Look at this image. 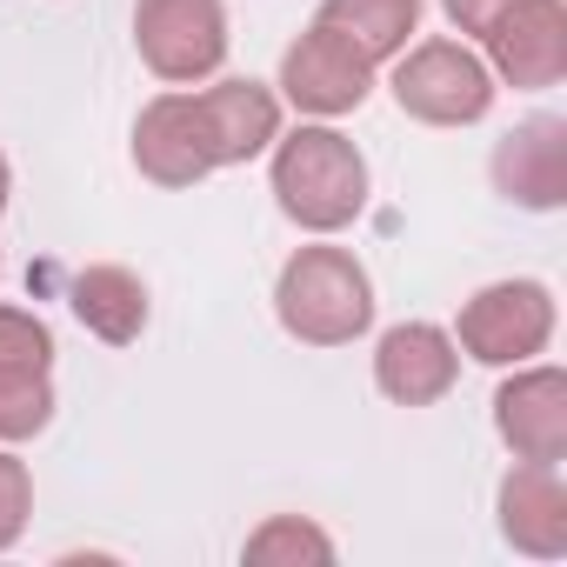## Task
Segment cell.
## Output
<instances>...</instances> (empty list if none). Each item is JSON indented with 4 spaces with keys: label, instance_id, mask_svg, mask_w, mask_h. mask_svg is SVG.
<instances>
[{
    "label": "cell",
    "instance_id": "cell-15",
    "mask_svg": "<svg viewBox=\"0 0 567 567\" xmlns=\"http://www.w3.org/2000/svg\"><path fill=\"white\" fill-rule=\"evenodd\" d=\"M321 28L348 34L368 61H394L408 48V34L421 28V0H328Z\"/></svg>",
    "mask_w": 567,
    "mask_h": 567
},
{
    "label": "cell",
    "instance_id": "cell-21",
    "mask_svg": "<svg viewBox=\"0 0 567 567\" xmlns=\"http://www.w3.org/2000/svg\"><path fill=\"white\" fill-rule=\"evenodd\" d=\"M8 187H14V174H8V161H0V207H8Z\"/></svg>",
    "mask_w": 567,
    "mask_h": 567
},
{
    "label": "cell",
    "instance_id": "cell-12",
    "mask_svg": "<svg viewBox=\"0 0 567 567\" xmlns=\"http://www.w3.org/2000/svg\"><path fill=\"white\" fill-rule=\"evenodd\" d=\"M501 540L527 560H560L567 554V487L554 467L520 461L501 481Z\"/></svg>",
    "mask_w": 567,
    "mask_h": 567
},
{
    "label": "cell",
    "instance_id": "cell-20",
    "mask_svg": "<svg viewBox=\"0 0 567 567\" xmlns=\"http://www.w3.org/2000/svg\"><path fill=\"white\" fill-rule=\"evenodd\" d=\"M441 8H447V21H454L461 34H487V21L507 14L514 0H441Z\"/></svg>",
    "mask_w": 567,
    "mask_h": 567
},
{
    "label": "cell",
    "instance_id": "cell-4",
    "mask_svg": "<svg viewBox=\"0 0 567 567\" xmlns=\"http://www.w3.org/2000/svg\"><path fill=\"white\" fill-rule=\"evenodd\" d=\"M454 341L481 368H520L554 341V295L540 280H494V288H481L461 308Z\"/></svg>",
    "mask_w": 567,
    "mask_h": 567
},
{
    "label": "cell",
    "instance_id": "cell-18",
    "mask_svg": "<svg viewBox=\"0 0 567 567\" xmlns=\"http://www.w3.org/2000/svg\"><path fill=\"white\" fill-rule=\"evenodd\" d=\"M54 368V334L41 315L0 308V374H48Z\"/></svg>",
    "mask_w": 567,
    "mask_h": 567
},
{
    "label": "cell",
    "instance_id": "cell-6",
    "mask_svg": "<svg viewBox=\"0 0 567 567\" xmlns=\"http://www.w3.org/2000/svg\"><path fill=\"white\" fill-rule=\"evenodd\" d=\"M134 167L154 187H194L220 167V141L214 121L200 107V94H161L141 107L134 121Z\"/></svg>",
    "mask_w": 567,
    "mask_h": 567
},
{
    "label": "cell",
    "instance_id": "cell-1",
    "mask_svg": "<svg viewBox=\"0 0 567 567\" xmlns=\"http://www.w3.org/2000/svg\"><path fill=\"white\" fill-rule=\"evenodd\" d=\"M274 315L301 348H348L374 328V280L348 247H301L274 280Z\"/></svg>",
    "mask_w": 567,
    "mask_h": 567
},
{
    "label": "cell",
    "instance_id": "cell-10",
    "mask_svg": "<svg viewBox=\"0 0 567 567\" xmlns=\"http://www.w3.org/2000/svg\"><path fill=\"white\" fill-rule=\"evenodd\" d=\"M494 427L514 447V461L560 467L567 454V374L560 368H527L494 394Z\"/></svg>",
    "mask_w": 567,
    "mask_h": 567
},
{
    "label": "cell",
    "instance_id": "cell-13",
    "mask_svg": "<svg viewBox=\"0 0 567 567\" xmlns=\"http://www.w3.org/2000/svg\"><path fill=\"white\" fill-rule=\"evenodd\" d=\"M68 308H74V321H81L87 334H101L107 348H127V341H141V328H147V288H141V274H134V267H114V260L74 274Z\"/></svg>",
    "mask_w": 567,
    "mask_h": 567
},
{
    "label": "cell",
    "instance_id": "cell-16",
    "mask_svg": "<svg viewBox=\"0 0 567 567\" xmlns=\"http://www.w3.org/2000/svg\"><path fill=\"white\" fill-rule=\"evenodd\" d=\"M247 560H254V567H301V560L328 567V560H334V540H328L315 520H301V514H274L267 527L247 534Z\"/></svg>",
    "mask_w": 567,
    "mask_h": 567
},
{
    "label": "cell",
    "instance_id": "cell-7",
    "mask_svg": "<svg viewBox=\"0 0 567 567\" xmlns=\"http://www.w3.org/2000/svg\"><path fill=\"white\" fill-rule=\"evenodd\" d=\"M368 87H374V61L348 34H334L321 21L280 54V94H288L301 114H321V121L354 114L368 101Z\"/></svg>",
    "mask_w": 567,
    "mask_h": 567
},
{
    "label": "cell",
    "instance_id": "cell-8",
    "mask_svg": "<svg viewBox=\"0 0 567 567\" xmlns=\"http://www.w3.org/2000/svg\"><path fill=\"white\" fill-rule=\"evenodd\" d=\"M487 74H501L507 87H554L567 74V8L560 0H514L507 14L487 21Z\"/></svg>",
    "mask_w": 567,
    "mask_h": 567
},
{
    "label": "cell",
    "instance_id": "cell-2",
    "mask_svg": "<svg viewBox=\"0 0 567 567\" xmlns=\"http://www.w3.org/2000/svg\"><path fill=\"white\" fill-rule=\"evenodd\" d=\"M274 200L295 227L334 234L368 207V161L334 127H295L274 147Z\"/></svg>",
    "mask_w": 567,
    "mask_h": 567
},
{
    "label": "cell",
    "instance_id": "cell-5",
    "mask_svg": "<svg viewBox=\"0 0 567 567\" xmlns=\"http://www.w3.org/2000/svg\"><path fill=\"white\" fill-rule=\"evenodd\" d=\"M134 48L174 87L207 81L227 61V14H220V0H141L134 8Z\"/></svg>",
    "mask_w": 567,
    "mask_h": 567
},
{
    "label": "cell",
    "instance_id": "cell-19",
    "mask_svg": "<svg viewBox=\"0 0 567 567\" xmlns=\"http://www.w3.org/2000/svg\"><path fill=\"white\" fill-rule=\"evenodd\" d=\"M28 514H34V481L14 454H0V554L28 534Z\"/></svg>",
    "mask_w": 567,
    "mask_h": 567
},
{
    "label": "cell",
    "instance_id": "cell-11",
    "mask_svg": "<svg viewBox=\"0 0 567 567\" xmlns=\"http://www.w3.org/2000/svg\"><path fill=\"white\" fill-rule=\"evenodd\" d=\"M494 187L534 214H554L567 200V121L534 114L494 147Z\"/></svg>",
    "mask_w": 567,
    "mask_h": 567
},
{
    "label": "cell",
    "instance_id": "cell-3",
    "mask_svg": "<svg viewBox=\"0 0 567 567\" xmlns=\"http://www.w3.org/2000/svg\"><path fill=\"white\" fill-rule=\"evenodd\" d=\"M394 101L427 127H467L494 107V74L461 41H421L394 68Z\"/></svg>",
    "mask_w": 567,
    "mask_h": 567
},
{
    "label": "cell",
    "instance_id": "cell-17",
    "mask_svg": "<svg viewBox=\"0 0 567 567\" xmlns=\"http://www.w3.org/2000/svg\"><path fill=\"white\" fill-rule=\"evenodd\" d=\"M54 421V381L48 374H0V441H28Z\"/></svg>",
    "mask_w": 567,
    "mask_h": 567
},
{
    "label": "cell",
    "instance_id": "cell-14",
    "mask_svg": "<svg viewBox=\"0 0 567 567\" xmlns=\"http://www.w3.org/2000/svg\"><path fill=\"white\" fill-rule=\"evenodd\" d=\"M207 121H214V141H220V167H240L254 154H267L280 141V101L260 87V81H220L200 94Z\"/></svg>",
    "mask_w": 567,
    "mask_h": 567
},
{
    "label": "cell",
    "instance_id": "cell-9",
    "mask_svg": "<svg viewBox=\"0 0 567 567\" xmlns=\"http://www.w3.org/2000/svg\"><path fill=\"white\" fill-rule=\"evenodd\" d=\"M461 374V354H454V334H441L434 321H401L381 334L374 348V388L394 401V408H434Z\"/></svg>",
    "mask_w": 567,
    "mask_h": 567
}]
</instances>
